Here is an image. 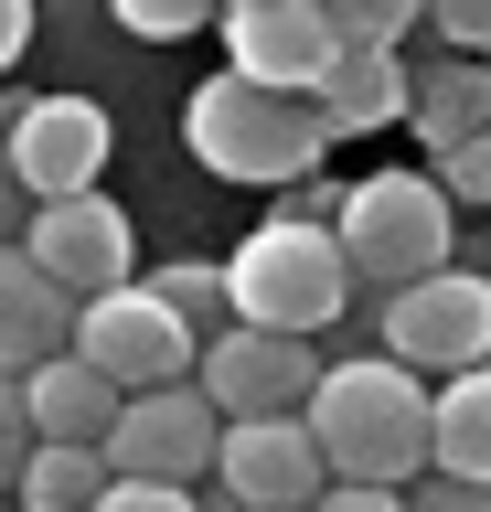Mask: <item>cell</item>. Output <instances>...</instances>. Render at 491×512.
<instances>
[{
  "label": "cell",
  "instance_id": "obj_1",
  "mask_svg": "<svg viewBox=\"0 0 491 512\" xmlns=\"http://www.w3.org/2000/svg\"><path fill=\"white\" fill-rule=\"evenodd\" d=\"M299 427H310V448H321V480L406 491V480L427 470V384L395 374L385 352H363V363H321Z\"/></svg>",
  "mask_w": 491,
  "mask_h": 512
},
{
  "label": "cell",
  "instance_id": "obj_2",
  "mask_svg": "<svg viewBox=\"0 0 491 512\" xmlns=\"http://www.w3.org/2000/svg\"><path fill=\"white\" fill-rule=\"evenodd\" d=\"M225 278V320L235 331H278V342H310L342 320L353 278H342V246H331L321 214H267L257 235H235V256L214 267Z\"/></svg>",
  "mask_w": 491,
  "mask_h": 512
},
{
  "label": "cell",
  "instance_id": "obj_3",
  "mask_svg": "<svg viewBox=\"0 0 491 512\" xmlns=\"http://www.w3.org/2000/svg\"><path fill=\"white\" fill-rule=\"evenodd\" d=\"M331 246H342V278H363V288H417V278H438L449 267V246H459V214L427 192V171H374V182H353V192H331Z\"/></svg>",
  "mask_w": 491,
  "mask_h": 512
},
{
  "label": "cell",
  "instance_id": "obj_4",
  "mask_svg": "<svg viewBox=\"0 0 491 512\" xmlns=\"http://www.w3.org/2000/svg\"><path fill=\"white\" fill-rule=\"evenodd\" d=\"M182 150L214 171V182H310L321 171V128H310V107H289V96H257L235 86V75H203L193 107H182Z\"/></svg>",
  "mask_w": 491,
  "mask_h": 512
},
{
  "label": "cell",
  "instance_id": "obj_5",
  "mask_svg": "<svg viewBox=\"0 0 491 512\" xmlns=\"http://www.w3.org/2000/svg\"><path fill=\"white\" fill-rule=\"evenodd\" d=\"M65 352L86 363L97 384H118V395H161V384H193V331L150 299V288H97V299H75V331H65Z\"/></svg>",
  "mask_w": 491,
  "mask_h": 512
},
{
  "label": "cell",
  "instance_id": "obj_6",
  "mask_svg": "<svg viewBox=\"0 0 491 512\" xmlns=\"http://www.w3.org/2000/svg\"><path fill=\"white\" fill-rule=\"evenodd\" d=\"M11 256L33 267L43 288H65V299H97V288H129L139 278V224L118 214V192H65V203H33Z\"/></svg>",
  "mask_w": 491,
  "mask_h": 512
},
{
  "label": "cell",
  "instance_id": "obj_7",
  "mask_svg": "<svg viewBox=\"0 0 491 512\" xmlns=\"http://www.w3.org/2000/svg\"><path fill=\"white\" fill-rule=\"evenodd\" d=\"M107 150H118V128H107V107H97V96H22V107H0V160H11L22 203L97 192Z\"/></svg>",
  "mask_w": 491,
  "mask_h": 512
},
{
  "label": "cell",
  "instance_id": "obj_8",
  "mask_svg": "<svg viewBox=\"0 0 491 512\" xmlns=\"http://www.w3.org/2000/svg\"><path fill=\"white\" fill-rule=\"evenodd\" d=\"M481 352H491V288L459 256L438 278L385 299V363L395 374H481Z\"/></svg>",
  "mask_w": 491,
  "mask_h": 512
},
{
  "label": "cell",
  "instance_id": "obj_9",
  "mask_svg": "<svg viewBox=\"0 0 491 512\" xmlns=\"http://www.w3.org/2000/svg\"><path fill=\"white\" fill-rule=\"evenodd\" d=\"M214 438H225V416L203 406L193 384H161V395H118V427L97 438L107 480H161V491H193L214 470Z\"/></svg>",
  "mask_w": 491,
  "mask_h": 512
},
{
  "label": "cell",
  "instance_id": "obj_10",
  "mask_svg": "<svg viewBox=\"0 0 491 512\" xmlns=\"http://www.w3.org/2000/svg\"><path fill=\"white\" fill-rule=\"evenodd\" d=\"M225 75L257 96H289V107H310V86L331 75V22L321 0H235L225 22Z\"/></svg>",
  "mask_w": 491,
  "mask_h": 512
},
{
  "label": "cell",
  "instance_id": "obj_11",
  "mask_svg": "<svg viewBox=\"0 0 491 512\" xmlns=\"http://www.w3.org/2000/svg\"><path fill=\"white\" fill-rule=\"evenodd\" d=\"M310 384H321V352L278 342V331H235V320H225V331L193 352V395L225 416V427H235V416H299Z\"/></svg>",
  "mask_w": 491,
  "mask_h": 512
},
{
  "label": "cell",
  "instance_id": "obj_12",
  "mask_svg": "<svg viewBox=\"0 0 491 512\" xmlns=\"http://www.w3.org/2000/svg\"><path fill=\"white\" fill-rule=\"evenodd\" d=\"M214 470H225V502L235 512H310L331 491L321 480V448L299 416H235L214 438Z\"/></svg>",
  "mask_w": 491,
  "mask_h": 512
},
{
  "label": "cell",
  "instance_id": "obj_13",
  "mask_svg": "<svg viewBox=\"0 0 491 512\" xmlns=\"http://www.w3.org/2000/svg\"><path fill=\"white\" fill-rule=\"evenodd\" d=\"M11 395H22V427H33V448H97L107 427H118V384H97L75 352L33 363V374H11Z\"/></svg>",
  "mask_w": 491,
  "mask_h": 512
},
{
  "label": "cell",
  "instance_id": "obj_14",
  "mask_svg": "<svg viewBox=\"0 0 491 512\" xmlns=\"http://www.w3.org/2000/svg\"><path fill=\"white\" fill-rule=\"evenodd\" d=\"M406 118V64L395 54H331V75L310 86V128H321V150L331 139H374V128Z\"/></svg>",
  "mask_w": 491,
  "mask_h": 512
},
{
  "label": "cell",
  "instance_id": "obj_15",
  "mask_svg": "<svg viewBox=\"0 0 491 512\" xmlns=\"http://www.w3.org/2000/svg\"><path fill=\"white\" fill-rule=\"evenodd\" d=\"M427 480L491 491V374H449L427 395Z\"/></svg>",
  "mask_w": 491,
  "mask_h": 512
},
{
  "label": "cell",
  "instance_id": "obj_16",
  "mask_svg": "<svg viewBox=\"0 0 491 512\" xmlns=\"http://www.w3.org/2000/svg\"><path fill=\"white\" fill-rule=\"evenodd\" d=\"M75 331V299L65 288H43L22 256L0 246V374H33V363H54Z\"/></svg>",
  "mask_w": 491,
  "mask_h": 512
},
{
  "label": "cell",
  "instance_id": "obj_17",
  "mask_svg": "<svg viewBox=\"0 0 491 512\" xmlns=\"http://www.w3.org/2000/svg\"><path fill=\"white\" fill-rule=\"evenodd\" d=\"M406 128L427 139V160H438V150H470V139H491V75H481V64L406 75Z\"/></svg>",
  "mask_w": 491,
  "mask_h": 512
},
{
  "label": "cell",
  "instance_id": "obj_18",
  "mask_svg": "<svg viewBox=\"0 0 491 512\" xmlns=\"http://www.w3.org/2000/svg\"><path fill=\"white\" fill-rule=\"evenodd\" d=\"M97 491H107L97 448H22V470H11V502L22 512H86Z\"/></svg>",
  "mask_w": 491,
  "mask_h": 512
},
{
  "label": "cell",
  "instance_id": "obj_19",
  "mask_svg": "<svg viewBox=\"0 0 491 512\" xmlns=\"http://www.w3.org/2000/svg\"><path fill=\"white\" fill-rule=\"evenodd\" d=\"M139 288H150V299H161L193 342H214V331H225V278H214V267H150Z\"/></svg>",
  "mask_w": 491,
  "mask_h": 512
},
{
  "label": "cell",
  "instance_id": "obj_20",
  "mask_svg": "<svg viewBox=\"0 0 491 512\" xmlns=\"http://www.w3.org/2000/svg\"><path fill=\"white\" fill-rule=\"evenodd\" d=\"M427 192H438V203H491V139H470V150H438L427 160Z\"/></svg>",
  "mask_w": 491,
  "mask_h": 512
},
{
  "label": "cell",
  "instance_id": "obj_21",
  "mask_svg": "<svg viewBox=\"0 0 491 512\" xmlns=\"http://www.w3.org/2000/svg\"><path fill=\"white\" fill-rule=\"evenodd\" d=\"M214 11H193V0H118V32L129 43H182V32H203Z\"/></svg>",
  "mask_w": 491,
  "mask_h": 512
},
{
  "label": "cell",
  "instance_id": "obj_22",
  "mask_svg": "<svg viewBox=\"0 0 491 512\" xmlns=\"http://www.w3.org/2000/svg\"><path fill=\"white\" fill-rule=\"evenodd\" d=\"M417 32H438V43H449V64H481V54H491V11H470V0L417 11Z\"/></svg>",
  "mask_w": 491,
  "mask_h": 512
},
{
  "label": "cell",
  "instance_id": "obj_23",
  "mask_svg": "<svg viewBox=\"0 0 491 512\" xmlns=\"http://www.w3.org/2000/svg\"><path fill=\"white\" fill-rule=\"evenodd\" d=\"M86 512H193V491H161V480H107Z\"/></svg>",
  "mask_w": 491,
  "mask_h": 512
},
{
  "label": "cell",
  "instance_id": "obj_24",
  "mask_svg": "<svg viewBox=\"0 0 491 512\" xmlns=\"http://www.w3.org/2000/svg\"><path fill=\"white\" fill-rule=\"evenodd\" d=\"M406 512H491V491H470V480H406Z\"/></svg>",
  "mask_w": 491,
  "mask_h": 512
},
{
  "label": "cell",
  "instance_id": "obj_25",
  "mask_svg": "<svg viewBox=\"0 0 491 512\" xmlns=\"http://www.w3.org/2000/svg\"><path fill=\"white\" fill-rule=\"evenodd\" d=\"M22 448H33V427H22V395H11V374H0V491H11V470H22Z\"/></svg>",
  "mask_w": 491,
  "mask_h": 512
},
{
  "label": "cell",
  "instance_id": "obj_26",
  "mask_svg": "<svg viewBox=\"0 0 491 512\" xmlns=\"http://www.w3.org/2000/svg\"><path fill=\"white\" fill-rule=\"evenodd\" d=\"M310 512H406V491H363V480H331Z\"/></svg>",
  "mask_w": 491,
  "mask_h": 512
},
{
  "label": "cell",
  "instance_id": "obj_27",
  "mask_svg": "<svg viewBox=\"0 0 491 512\" xmlns=\"http://www.w3.org/2000/svg\"><path fill=\"white\" fill-rule=\"evenodd\" d=\"M22 43H33V11H22V0H0V75L22 64Z\"/></svg>",
  "mask_w": 491,
  "mask_h": 512
},
{
  "label": "cell",
  "instance_id": "obj_28",
  "mask_svg": "<svg viewBox=\"0 0 491 512\" xmlns=\"http://www.w3.org/2000/svg\"><path fill=\"white\" fill-rule=\"evenodd\" d=\"M22 214H33V203H22V182H11V160H0V246L22 235Z\"/></svg>",
  "mask_w": 491,
  "mask_h": 512
},
{
  "label": "cell",
  "instance_id": "obj_29",
  "mask_svg": "<svg viewBox=\"0 0 491 512\" xmlns=\"http://www.w3.org/2000/svg\"><path fill=\"white\" fill-rule=\"evenodd\" d=\"M193 512H235V502H225V491H214V502H193Z\"/></svg>",
  "mask_w": 491,
  "mask_h": 512
},
{
  "label": "cell",
  "instance_id": "obj_30",
  "mask_svg": "<svg viewBox=\"0 0 491 512\" xmlns=\"http://www.w3.org/2000/svg\"><path fill=\"white\" fill-rule=\"evenodd\" d=\"M11 512H22V502H11Z\"/></svg>",
  "mask_w": 491,
  "mask_h": 512
}]
</instances>
